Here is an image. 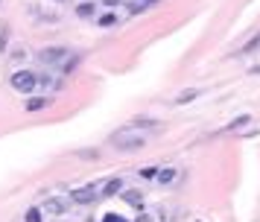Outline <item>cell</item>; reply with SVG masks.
I'll use <instances>...</instances> for the list:
<instances>
[{
    "label": "cell",
    "instance_id": "cell-7",
    "mask_svg": "<svg viewBox=\"0 0 260 222\" xmlns=\"http://www.w3.org/2000/svg\"><path fill=\"white\" fill-rule=\"evenodd\" d=\"M120 187H123V178H111V181L100 190V196H114V193H120Z\"/></svg>",
    "mask_w": 260,
    "mask_h": 222
},
{
    "label": "cell",
    "instance_id": "cell-18",
    "mask_svg": "<svg viewBox=\"0 0 260 222\" xmlns=\"http://www.w3.org/2000/svg\"><path fill=\"white\" fill-rule=\"evenodd\" d=\"M103 3H106V6H120L123 0H103Z\"/></svg>",
    "mask_w": 260,
    "mask_h": 222
},
{
    "label": "cell",
    "instance_id": "cell-9",
    "mask_svg": "<svg viewBox=\"0 0 260 222\" xmlns=\"http://www.w3.org/2000/svg\"><path fill=\"white\" fill-rule=\"evenodd\" d=\"M94 0H82V3H79V6H76V15H79V18H91V15H94Z\"/></svg>",
    "mask_w": 260,
    "mask_h": 222
},
{
    "label": "cell",
    "instance_id": "cell-16",
    "mask_svg": "<svg viewBox=\"0 0 260 222\" xmlns=\"http://www.w3.org/2000/svg\"><path fill=\"white\" fill-rule=\"evenodd\" d=\"M123 196H126V202H132V205H141V193H135V190L123 193Z\"/></svg>",
    "mask_w": 260,
    "mask_h": 222
},
{
    "label": "cell",
    "instance_id": "cell-8",
    "mask_svg": "<svg viewBox=\"0 0 260 222\" xmlns=\"http://www.w3.org/2000/svg\"><path fill=\"white\" fill-rule=\"evenodd\" d=\"M248 123H251V117H248V114H243V117H237L234 123H228V126H225L222 132H240V129H246Z\"/></svg>",
    "mask_w": 260,
    "mask_h": 222
},
{
    "label": "cell",
    "instance_id": "cell-12",
    "mask_svg": "<svg viewBox=\"0 0 260 222\" xmlns=\"http://www.w3.org/2000/svg\"><path fill=\"white\" fill-rule=\"evenodd\" d=\"M152 3H158V0H132L129 12H132V15H138V12H143L146 6H152Z\"/></svg>",
    "mask_w": 260,
    "mask_h": 222
},
{
    "label": "cell",
    "instance_id": "cell-13",
    "mask_svg": "<svg viewBox=\"0 0 260 222\" xmlns=\"http://www.w3.org/2000/svg\"><path fill=\"white\" fill-rule=\"evenodd\" d=\"M260 47V33L254 35V38H251V41H246V44H243V50H240V56H246V53H254V50H257Z\"/></svg>",
    "mask_w": 260,
    "mask_h": 222
},
{
    "label": "cell",
    "instance_id": "cell-2",
    "mask_svg": "<svg viewBox=\"0 0 260 222\" xmlns=\"http://www.w3.org/2000/svg\"><path fill=\"white\" fill-rule=\"evenodd\" d=\"M9 85H12L18 93H24V97H29V93H36V85H38V76L32 73V70H15L12 79H9Z\"/></svg>",
    "mask_w": 260,
    "mask_h": 222
},
{
    "label": "cell",
    "instance_id": "cell-10",
    "mask_svg": "<svg viewBox=\"0 0 260 222\" xmlns=\"http://www.w3.org/2000/svg\"><path fill=\"white\" fill-rule=\"evenodd\" d=\"M196 97H199V91H196V88H187V91H181L176 97V105H184V103H190V100H196Z\"/></svg>",
    "mask_w": 260,
    "mask_h": 222
},
{
    "label": "cell",
    "instance_id": "cell-5",
    "mask_svg": "<svg viewBox=\"0 0 260 222\" xmlns=\"http://www.w3.org/2000/svg\"><path fill=\"white\" fill-rule=\"evenodd\" d=\"M94 199H100V184L76 187V190L71 193V202H73V205H91Z\"/></svg>",
    "mask_w": 260,
    "mask_h": 222
},
{
    "label": "cell",
    "instance_id": "cell-3",
    "mask_svg": "<svg viewBox=\"0 0 260 222\" xmlns=\"http://www.w3.org/2000/svg\"><path fill=\"white\" fill-rule=\"evenodd\" d=\"M71 196H47L44 199V205H41V213H50V216H61V213H68L71 210Z\"/></svg>",
    "mask_w": 260,
    "mask_h": 222
},
{
    "label": "cell",
    "instance_id": "cell-6",
    "mask_svg": "<svg viewBox=\"0 0 260 222\" xmlns=\"http://www.w3.org/2000/svg\"><path fill=\"white\" fill-rule=\"evenodd\" d=\"M47 103H50L47 97H29L24 103V108L26 111H41V108H47Z\"/></svg>",
    "mask_w": 260,
    "mask_h": 222
},
{
    "label": "cell",
    "instance_id": "cell-14",
    "mask_svg": "<svg viewBox=\"0 0 260 222\" xmlns=\"http://www.w3.org/2000/svg\"><path fill=\"white\" fill-rule=\"evenodd\" d=\"M24 222H41V208H29L24 213Z\"/></svg>",
    "mask_w": 260,
    "mask_h": 222
},
{
    "label": "cell",
    "instance_id": "cell-11",
    "mask_svg": "<svg viewBox=\"0 0 260 222\" xmlns=\"http://www.w3.org/2000/svg\"><path fill=\"white\" fill-rule=\"evenodd\" d=\"M176 170H173V167H167V170H161V173H158V181H161V184H173V181H176Z\"/></svg>",
    "mask_w": 260,
    "mask_h": 222
},
{
    "label": "cell",
    "instance_id": "cell-1",
    "mask_svg": "<svg viewBox=\"0 0 260 222\" xmlns=\"http://www.w3.org/2000/svg\"><path fill=\"white\" fill-rule=\"evenodd\" d=\"M146 140H149V129H141V126H135V123H126L123 129H117V132L111 135V146L120 149V152H135V149H143Z\"/></svg>",
    "mask_w": 260,
    "mask_h": 222
},
{
    "label": "cell",
    "instance_id": "cell-15",
    "mask_svg": "<svg viewBox=\"0 0 260 222\" xmlns=\"http://www.w3.org/2000/svg\"><path fill=\"white\" fill-rule=\"evenodd\" d=\"M114 23H117V15H111V12H108V15H103V18H100V26H114Z\"/></svg>",
    "mask_w": 260,
    "mask_h": 222
},
{
    "label": "cell",
    "instance_id": "cell-20",
    "mask_svg": "<svg viewBox=\"0 0 260 222\" xmlns=\"http://www.w3.org/2000/svg\"><path fill=\"white\" fill-rule=\"evenodd\" d=\"M56 3H64V0H56Z\"/></svg>",
    "mask_w": 260,
    "mask_h": 222
},
{
    "label": "cell",
    "instance_id": "cell-19",
    "mask_svg": "<svg viewBox=\"0 0 260 222\" xmlns=\"http://www.w3.org/2000/svg\"><path fill=\"white\" fill-rule=\"evenodd\" d=\"M106 222H123V219H117V216H106Z\"/></svg>",
    "mask_w": 260,
    "mask_h": 222
},
{
    "label": "cell",
    "instance_id": "cell-4",
    "mask_svg": "<svg viewBox=\"0 0 260 222\" xmlns=\"http://www.w3.org/2000/svg\"><path fill=\"white\" fill-rule=\"evenodd\" d=\"M71 56V50L68 47H61V44H56V47H44V50H38V58L44 61V65H61L64 58Z\"/></svg>",
    "mask_w": 260,
    "mask_h": 222
},
{
    "label": "cell",
    "instance_id": "cell-17",
    "mask_svg": "<svg viewBox=\"0 0 260 222\" xmlns=\"http://www.w3.org/2000/svg\"><path fill=\"white\" fill-rule=\"evenodd\" d=\"M141 175H143V178H152V175H158V170H155V167H146Z\"/></svg>",
    "mask_w": 260,
    "mask_h": 222
}]
</instances>
